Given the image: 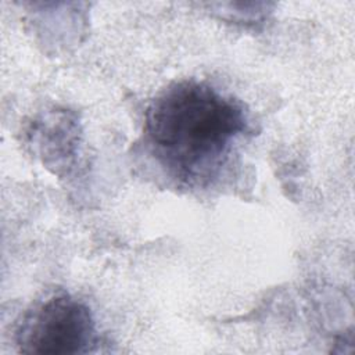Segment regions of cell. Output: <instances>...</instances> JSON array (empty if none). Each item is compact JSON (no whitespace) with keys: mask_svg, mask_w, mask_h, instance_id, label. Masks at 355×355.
Returning a JSON list of instances; mask_svg holds the SVG:
<instances>
[{"mask_svg":"<svg viewBox=\"0 0 355 355\" xmlns=\"http://www.w3.org/2000/svg\"><path fill=\"white\" fill-rule=\"evenodd\" d=\"M244 130L243 108L194 80L168 87L146 112V133L155 154L184 179L207 176Z\"/></svg>","mask_w":355,"mask_h":355,"instance_id":"cell-1","label":"cell"},{"mask_svg":"<svg viewBox=\"0 0 355 355\" xmlns=\"http://www.w3.org/2000/svg\"><path fill=\"white\" fill-rule=\"evenodd\" d=\"M94 320L90 309L68 294L54 295L29 311L17 331L24 354H83L94 344Z\"/></svg>","mask_w":355,"mask_h":355,"instance_id":"cell-2","label":"cell"}]
</instances>
